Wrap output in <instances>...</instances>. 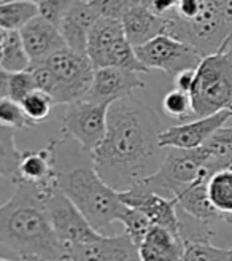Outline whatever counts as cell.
Segmentation results:
<instances>
[{"label":"cell","instance_id":"1","mask_svg":"<svg viewBox=\"0 0 232 261\" xmlns=\"http://www.w3.org/2000/svg\"><path fill=\"white\" fill-rule=\"evenodd\" d=\"M158 113L134 94L113 102L107 134L91 160L99 175L118 193L158 172L169 150L162 148Z\"/></svg>","mask_w":232,"mask_h":261},{"label":"cell","instance_id":"13","mask_svg":"<svg viewBox=\"0 0 232 261\" xmlns=\"http://www.w3.org/2000/svg\"><path fill=\"white\" fill-rule=\"evenodd\" d=\"M120 198L127 207H134L143 212L153 225L162 226L178 234V201L175 198H165L162 194L148 191L138 185L127 191H121Z\"/></svg>","mask_w":232,"mask_h":261},{"label":"cell","instance_id":"12","mask_svg":"<svg viewBox=\"0 0 232 261\" xmlns=\"http://www.w3.org/2000/svg\"><path fill=\"white\" fill-rule=\"evenodd\" d=\"M138 88H145V82L137 72L118 67H104L96 70L91 89L88 91L83 100L100 103V106H111L116 100L132 96Z\"/></svg>","mask_w":232,"mask_h":261},{"label":"cell","instance_id":"15","mask_svg":"<svg viewBox=\"0 0 232 261\" xmlns=\"http://www.w3.org/2000/svg\"><path fill=\"white\" fill-rule=\"evenodd\" d=\"M32 184L42 188L57 187V139L40 150L22 151L18 169V184Z\"/></svg>","mask_w":232,"mask_h":261},{"label":"cell","instance_id":"23","mask_svg":"<svg viewBox=\"0 0 232 261\" xmlns=\"http://www.w3.org/2000/svg\"><path fill=\"white\" fill-rule=\"evenodd\" d=\"M200 148L205 153V158H207L205 169L212 175L218 171L227 169L232 163V126L216 130L213 137Z\"/></svg>","mask_w":232,"mask_h":261},{"label":"cell","instance_id":"39","mask_svg":"<svg viewBox=\"0 0 232 261\" xmlns=\"http://www.w3.org/2000/svg\"><path fill=\"white\" fill-rule=\"evenodd\" d=\"M220 8H221V18L223 22L226 25V29L232 38V0H221L220 2Z\"/></svg>","mask_w":232,"mask_h":261},{"label":"cell","instance_id":"37","mask_svg":"<svg viewBox=\"0 0 232 261\" xmlns=\"http://www.w3.org/2000/svg\"><path fill=\"white\" fill-rule=\"evenodd\" d=\"M180 4V0H153L148 5V8L154 13V15L165 18L167 15H170L172 11L177 10Z\"/></svg>","mask_w":232,"mask_h":261},{"label":"cell","instance_id":"11","mask_svg":"<svg viewBox=\"0 0 232 261\" xmlns=\"http://www.w3.org/2000/svg\"><path fill=\"white\" fill-rule=\"evenodd\" d=\"M232 118V109L221 110L215 115L204 116L194 121H186L183 124L165 129L159 136L162 148H180V150H196L205 145L216 130L224 127L226 121Z\"/></svg>","mask_w":232,"mask_h":261},{"label":"cell","instance_id":"36","mask_svg":"<svg viewBox=\"0 0 232 261\" xmlns=\"http://www.w3.org/2000/svg\"><path fill=\"white\" fill-rule=\"evenodd\" d=\"M202 7H204V0H180L175 13H177V16H180L182 19L191 21L199 16Z\"/></svg>","mask_w":232,"mask_h":261},{"label":"cell","instance_id":"8","mask_svg":"<svg viewBox=\"0 0 232 261\" xmlns=\"http://www.w3.org/2000/svg\"><path fill=\"white\" fill-rule=\"evenodd\" d=\"M108 109L110 106L88 100H76L64 106L62 137L76 142L84 153L93 156L105 139Z\"/></svg>","mask_w":232,"mask_h":261},{"label":"cell","instance_id":"28","mask_svg":"<svg viewBox=\"0 0 232 261\" xmlns=\"http://www.w3.org/2000/svg\"><path fill=\"white\" fill-rule=\"evenodd\" d=\"M22 158V150L16 147L15 130L2 127L0 133V174L18 184V169Z\"/></svg>","mask_w":232,"mask_h":261},{"label":"cell","instance_id":"35","mask_svg":"<svg viewBox=\"0 0 232 261\" xmlns=\"http://www.w3.org/2000/svg\"><path fill=\"white\" fill-rule=\"evenodd\" d=\"M70 2L72 0H45L43 4L38 5V11H40L42 18H45L51 24H54L59 29V24L62 18L66 16Z\"/></svg>","mask_w":232,"mask_h":261},{"label":"cell","instance_id":"18","mask_svg":"<svg viewBox=\"0 0 232 261\" xmlns=\"http://www.w3.org/2000/svg\"><path fill=\"white\" fill-rule=\"evenodd\" d=\"M121 22L127 40L135 48L147 45L153 38L165 34L167 28L165 18L154 15L148 7L141 5V2L129 10Z\"/></svg>","mask_w":232,"mask_h":261},{"label":"cell","instance_id":"10","mask_svg":"<svg viewBox=\"0 0 232 261\" xmlns=\"http://www.w3.org/2000/svg\"><path fill=\"white\" fill-rule=\"evenodd\" d=\"M46 211L57 238L66 247L94 242L104 236L91 226L88 218L59 190V187L46 191Z\"/></svg>","mask_w":232,"mask_h":261},{"label":"cell","instance_id":"33","mask_svg":"<svg viewBox=\"0 0 232 261\" xmlns=\"http://www.w3.org/2000/svg\"><path fill=\"white\" fill-rule=\"evenodd\" d=\"M185 261H230L229 249H220L212 244L185 245Z\"/></svg>","mask_w":232,"mask_h":261},{"label":"cell","instance_id":"2","mask_svg":"<svg viewBox=\"0 0 232 261\" xmlns=\"http://www.w3.org/2000/svg\"><path fill=\"white\" fill-rule=\"evenodd\" d=\"M48 190L19 184L15 194L0 207V245L19 259L24 256L46 261L67 259V247L57 238L46 211Z\"/></svg>","mask_w":232,"mask_h":261},{"label":"cell","instance_id":"6","mask_svg":"<svg viewBox=\"0 0 232 261\" xmlns=\"http://www.w3.org/2000/svg\"><path fill=\"white\" fill-rule=\"evenodd\" d=\"M205 164H207V158L202 148H169V153L158 172L138 181L137 185L148 191L162 194L165 198H177L200 177H212V174L205 169Z\"/></svg>","mask_w":232,"mask_h":261},{"label":"cell","instance_id":"20","mask_svg":"<svg viewBox=\"0 0 232 261\" xmlns=\"http://www.w3.org/2000/svg\"><path fill=\"white\" fill-rule=\"evenodd\" d=\"M138 252L141 261H178L185 256V244L178 234L153 225Z\"/></svg>","mask_w":232,"mask_h":261},{"label":"cell","instance_id":"14","mask_svg":"<svg viewBox=\"0 0 232 261\" xmlns=\"http://www.w3.org/2000/svg\"><path fill=\"white\" fill-rule=\"evenodd\" d=\"M69 261H141L138 247L126 232L102 236L88 244L67 247Z\"/></svg>","mask_w":232,"mask_h":261},{"label":"cell","instance_id":"21","mask_svg":"<svg viewBox=\"0 0 232 261\" xmlns=\"http://www.w3.org/2000/svg\"><path fill=\"white\" fill-rule=\"evenodd\" d=\"M210 175H204L199 180H196L191 187H188L183 193L177 196L178 207L183 208L189 215L205 220V221H216L221 220V215L216 212V208L210 202L207 184H209Z\"/></svg>","mask_w":232,"mask_h":261},{"label":"cell","instance_id":"30","mask_svg":"<svg viewBox=\"0 0 232 261\" xmlns=\"http://www.w3.org/2000/svg\"><path fill=\"white\" fill-rule=\"evenodd\" d=\"M120 221L124 226V232L134 241V244L137 247H140V244L143 242L148 231L153 226L150 218L143 212L137 211L134 207H127V205L120 217Z\"/></svg>","mask_w":232,"mask_h":261},{"label":"cell","instance_id":"7","mask_svg":"<svg viewBox=\"0 0 232 261\" xmlns=\"http://www.w3.org/2000/svg\"><path fill=\"white\" fill-rule=\"evenodd\" d=\"M54 73L56 88L53 100L56 106L83 100L91 89L96 69L86 53H78L72 48H64L43 62Z\"/></svg>","mask_w":232,"mask_h":261},{"label":"cell","instance_id":"17","mask_svg":"<svg viewBox=\"0 0 232 261\" xmlns=\"http://www.w3.org/2000/svg\"><path fill=\"white\" fill-rule=\"evenodd\" d=\"M99 18V13L89 0H72L66 16L59 24V31L67 46L78 53H86L89 32Z\"/></svg>","mask_w":232,"mask_h":261},{"label":"cell","instance_id":"5","mask_svg":"<svg viewBox=\"0 0 232 261\" xmlns=\"http://www.w3.org/2000/svg\"><path fill=\"white\" fill-rule=\"evenodd\" d=\"M221 0H204L199 16L186 21L172 11L165 16V35L188 43L205 58L216 53L224 45H232V38L221 18Z\"/></svg>","mask_w":232,"mask_h":261},{"label":"cell","instance_id":"41","mask_svg":"<svg viewBox=\"0 0 232 261\" xmlns=\"http://www.w3.org/2000/svg\"><path fill=\"white\" fill-rule=\"evenodd\" d=\"M21 261H46V259L38 258V256H24V258H21Z\"/></svg>","mask_w":232,"mask_h":261},{"label":"cell","instance_id":"26","mask_svg":"<svg viewBox=\"0 0 232 261\" xmlns=\"http://www.w3.org/2000/svg\"><path fill=\"white\" fill-rule=\"evenodd\" d=\"M178 220H180V228H178V236L182 238L183 244H210L215 229L212 221H205L200 218H196L185 212L183 208L178 207Z\"/></svg>","mask_w":232,"mask_h":261},{"label":"cell","instance_id":"42","mask_svg":"<svg viewBox=\"0 0 232 261\" xmlns=\"http://www.w3.org/2000/svg\"><path fill=\"white\" fill-rule=\"evenodd\" d=\"M140 2H141V5H145V7H148L151 2H153V0H140Z\"/></svg>","mask_w":232,"mask_h":261},{"label":"cell","instance_id":"16","mask_svg":"<svg viewBox=\"0 0 232 261\" xmlns=\"http://www.w3.org/2000/svg\"><path fill=\"white\" fill-rule=\"evenodd\" d=\"M25 51L31 58V67L46 62L57 51L67 48L61 31L42 16L32 19L24 29L19 31Z\"/></svg>","mask_w":232,"mask_h":261},{"label":"cell","instance_id":"27","mask_svg":"<svg viewBox=\"0 0 232 261\" xmlns=\"http://www.w3.org/2000/svg\"><path fill=\"white\" fill-rule=\"evenodd\" d=\"M35 82L31 70L7 72L0 70V99H11L18 103L35 91Z\"/></svg>","mask_w":232,"mask_h":261},{"label":"cell","instance_id":"4","mask_svg":"<svg viewBox=\"0 0 232 261\" xmlns=\"http://www.w3.org/2000/svg\"><path fill=\"white\" fill-rule=\"evenodd\" d=\"M196 118L232 109V45L205 56L196 69L191 89Z\"/></svg>","mask_w":232,"mask_h":261},{"label":"cell","instance_id":"32","mask_svg":"<svg viewBox=\"0 0 232 261\" xmlns=\"http://www.w3.org/2000/svg\"><path fill=\"white\" fill-rule=\"evenodd\" d=\"M0 124H2V127H8L11 130L35 127V124L22 110L21 103L11 99H0Z\"/></svg>","mask_w":232,"mask_h":261},{"label":"cell","instance_id":"44","mask_svg":"<svg viewBox=\"0 0 232 261\" xmlns=\"http://www.w3.org/2000/svg\"><path fill=\"white\" fill-rule=\"evenodd\" d=\"M229 255H230V261H232V249H229Z\"/></svg>","mask_w":232,"mask_h":261},{"label":"cell","instance_id":"40","mask_svg":"<svg viewBox=\"0 0 232 261\" xmlns=\"http://www.w3.org/2000/svg\"><path fill=\"white\" fill-rule=\"evenodd\" d=\"M2 2H16V0H2ZM22 2H32V4H35L38 7L40 4H43L45 0H22Z\"/></svg>","mask_w":232,"mask_h":261},{"label":"cell","instance_id":"19","mask_svg":"<svg viewBox=\"0 0 232 261\" xmlns=\"http://www.w3.org/2000/svg\"><path fill=\"white\" fill-rule=\"evenodd\" d=\"M123 37H126V34L121 21L110 18L97 19L94 28L89 32L86 48V55L91 59L96 70L105 67L108 55Z\"/></svg>","mask_w":232,"mask_h":261},{"label":"cell","instance_id":"9","mask_svg":"<svg viewBox=\"0 0 232 261\" xmlns=\"http://www.w3.org/2000/svg\"><path fill=\"white\" fill-rule=\"evenodd\" d=\"M135 53L148 70L158 69L170 76H177L185 70H196L204 59L191 45L165 34L153 38L147 45L137 46Z\"/></svg>","mask_w":232,"mask_h":261},{"label":"cell","instance_id":"24","mask_svg":"<svg viewBox=\"0 0 232 261\" xmlns=\"http://www.w3.org/2000/svg\"><path fill=\"white\" fill-rule=\"evenodd\" d=\"M209 198L221 220L232 225V169L215 172L207 184Z\"/></svg>","mask_w":232,"mask_h":261},{"label":"cell","instance_id":"22","mask_svg":"<svg viewBox=\"0 0 232 261\" xmlns=\"http://www.w3.org/2000/svg\"><path fill=\"white\" fill-rule=\"evenodd\" d=\"M31 69V58L25 51L21 32L0 29V70L24 72Z\"/></svg>","mask_w":232,"mask_h":261},{"label":"cell","instance_id":"38","mask_svg":"<svg viewBox=\"0 0 232 261\" xmlns=\"http://www.w3.org/2000/svg\"><path fill=\"white\" fill-rule=\"evenodd\" d=\"M194 80H196V70H185L173 76V86L175 89L185 91V93L191 94V89L194 86Z\"/></svg>","mask_w":232,"mask_h":261},{"label":"cell","instance_id":"43","mask_svg":"<svg viewBox=\"0 0 232 261\" xmlns=\"http://www.w3.org/2000/svg\"><path fill=\"white\" fill-rule=\"evenodd\" d=\"M0 261H11V259H8V258H5V256H4V258H2V259H0Z\"/></svg>","mask_w":232,"mask_h":261},{"label":"cell","instance_id":"31","mask_svg":"<svg viewBox=\"0 0 232 261\" xmlns=\"http://www.w3.org/2000/svg\"><path fill=\"white\" fill-rule=\"evenodd\" d=\"M162 110L169 118H173V120H189L191 116H196L191 94L185 93V91L175 89V88L164 96Z\"/></svg>","mask_w":232,"mask_h":261},{"label":"cell","instance_id":"25","mask_svg":"<svg viewBox=\"0 0 232 261\" xmlns=\"http://www.w3.org/2000/svg\"><path fill=\"white\" fill-rule=\"evenodd\" d=\"M37 16H40V11L32 2L16 0V2L0 4V29L19 32Z\"/></svg>","mask_w":232,"mask_h":261},{"label":"cell","instance_id":"29","mask_svg":"<svg viewBox=\"0 0 232 261\" xmlns=\"http://www.w3.org/2000/svg\"><path fill=\"white\" fill-rule=\"evenodd\" d=\"M54 106H56V102L53 100V97L43 93L40 89L32 91L31 94H27L21 100L22 110L25 112V115L29 116V120L35 126H38L40 123H45L49 118Z\"/></svg>","mask_w":232,"mask_h":261},{"label":"cell","instance_id":"46","mask_svg":"<svg viewBox=\"0 0 232 261\" xmlns=\"http://www.w3.org/2000/svg\"><path fill=\"white\" fill-rule=\"evenodd\" d=\"M178 261H185V259H178Z\"/></svg>","mask_w":232,"mask_h":261},{"label":"cell","instance_id":"3","mask_svg":"<svg viewBox=\"0 0 232 261\" xmlns=\"http://www.w3.org/2000/svg\"><path fill=\"white\" fill-rule=\"evenodd\" d=\"M57 187L88 218L94 229L104 234L126 208L120 193L99 175L94 164L57 167ZM107 236V234H104Z\"/></svg>","mask_w":232,"mask_h":261},{"label":"cell","instance_id":"34","mask_svg":"<svg viewBox=\"0 0 232 261\" xmlns=\"http://www.w3.org/2000/svg\"><path fill=\"white\" fill-rule=\"evenodd\" d=\"M140 0H89L100 18H110L121 21L126 13Z\"/></svg>","mask_w":232,"mask_h":261},{"label":"cell","instance_id":"45","mask_svg":"<svg viewBox=\"0 0 232 261\" xmlns=\"http://www.w3.org/2000/svg\"><path fill=\"white\" fill-rule=\"evenodd\" d=\"M227 169H232V163H230V164H229V167H227Z\"/></svg>","mask_w":232,"mask_h":261}]
</instances>
